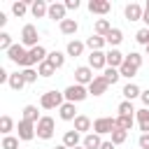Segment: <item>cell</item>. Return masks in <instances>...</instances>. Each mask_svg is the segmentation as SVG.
Returning a JSON list of instances; mask_svg holds the SVG:
<instances>
[{"instance_id":"cb8c5ba5","label":"cell","mask_w":149,"mask_h":149,"mask_svg":"<svg viewBox=\"0 0 149 149\" xmlns=\"http://www.w3.org/2000/svg\"><path fill=\"white\" fill-rule=\"evenodd\" d=\"M121 40H123V33H121L119 28H112V30L105 35V42H107L109 47H119V44H121Z\"/></svg>"},{"instance_id":"1f68e13d","label":"cell","mask_w":149,"mask_h":149,"mask_svg":"<svg viewBox=\"0 0 149 149\" xmlns=\"http://www.w3.org/2000/svg\"><path fill=\"white\" fill-rule=\"evenodd\" d=\"M135 107H133V102L130 100H121L119 102V116H135Z\"/></svg>"},{"instance_id":"30bf717a","label":"cell","mask_w":149,"mask_h":149,"mask_svg":"<svg viewBox=\"0 0 149 149\" xmlns=\"http://www.w3.org/2000/svg\"><path fill=\"white\" fill-rule=\"evenodd\" d=\"M88 68L91 70H105L107 68V54L105 51H91L88 54Z\"/></svg>"},{"instance_id":"8fae6325","label":"cell","mask_w":149,"mask_h":149,"mask_svg":"<svg viewBox=\"0 0 149 149\" xmlns=\"http://www.w3.org/2000/svg\"><path fill=\"white\" fill-rule=\"evenodd\" d=\"M107 88H109V84L105 81V77H102V74H98V77L88 84V95H102Z\"/></svg>"},{"instance_id":"ab89813d","label":"cell","mask_w":149,"mask_h":149,"mask_svg":"<svg viewBox=\"0 0 149 149\" xmlns=\"http://www.w3.org/2000/svg\"><path fill=\"white\" fill-rule=\"evenodd\" d=\"M2 149H19V137L5 135V137H2Z\"/></svg>"},{"instance_id":"5bb4252c","label":"cell","mask_w":149,"mask_h":149,"mask_svg":"<svg viewBox=\"0 0 149 149\" xmlns=\"http://www.w3.org/2000/svg\"><path fill=\"white\" fill-rule=\"evenodd\" d=\"M123 14H126V19H128V21H142V16H144V9H142L137 2H130V5H126Z\"/></svg>"},{"instance_id":"603a6c76","label":"cell","mask_w":149,"mask_h":149,"mask_svg":"<svg viewBox=\"0 0 149 149\" xmlns=\"http://www.w3.org/2000/svg\"><path fill=\"white\" fill-rule=\"evenodd\" d=\"M121 93H123V98H126V100H130V102H133L135 98H140V95H142L140 86H137V84H133V81H130V84H126Z\"/></svg>"},{"instance_id":"f6af8a7d","label":"cell","mask_w":149,"mask_h":149,"mask_svg":"<svg viewBox=\"0 0 149 149\" xmlns=\"http://www.w3.org/2000/svg\"><path fill=\"white\" fill-rule=\"evenodd\" d=\"M65 9H79V0H65Z\"/></svg>"},{"instance_id":"9c48e42d","label":"cell","mask_w":149,"mask_h":149,"mask_svg":"<svg viewBox=\"0 0 149 149\" xmlns=\"http://www.w3.org/2000/svg\"><path fill=\"white\" fill-rule=\"evenodd\" d=\"M93 79H95V77H93V70H91L88 65H79V68L74 70V84L88 86V84H91Z\"/></svg>"},{"instance_id":"ba28073f","label":"cell","mask_w":149,"mask_h":149,"mask_svg":"<svg viewBox=\"0 0 149 149\" xmlns=\"http://www.w3.org/2000/svg\"><path fill=\"white\" fill-rule=\"evenodd\" d=\"M47 49L42 47V44H37V47H33V49H28V68H33L35 63L40 65V63H44L47 61Z\"/></svg>"},{"instance_id":"f35d334b","label":"cell","mask_w":149,"mask_h":149,"mask_svg":"<svg viewBox=\"0 0 149 149\" xmlns=\"http://www.w3.org/2000/svg\"><path fill=\"white\" fill-rule=\"evenodd\" d=\"M12 47H14L12 35H9V33H0V49H2V51H9Z\"/></svg>"},{"instance_id":"ac0fdd59","label":"cell","mask_w":149,"mask_h":149,"mask_svg":"<svg viewBox=\"0 0 149 149\" xmlns=\"http://www.w3.org/2000/svg\"><path fill=\"white\" fill-rule=\"evenodd\" d=\"M91 128H93V121H91L86 114H79V116L74 119V130H77V133H86V135H88Z\"/></svg>"},{"instance_id":"52a82bcc","label":"cell","mask_w":149,"mask_h":149,"mask_svg":"<svg viewBox=\"0 0 149 149\" xmlns=\"http://www.w3.org/2000/svg\"><path fill=\"white\" fill-rule=\"evenodd\" d=\"M16 130H19V140H23V142H30V140L37 135L35 123H30V121H26V119H21V121H19Z\"/></svg>"},{"instance_id":"6da1fadb","label":"cell","mask_w":149,"mask_h":149,"mask_svg":"<svg viewBox=\"0 0 149 149\" xmlns=\"http://www.w3.org/2000/svg\"><path fill=\"white\" fill-rule=\"evenodd\" d=\"M63 102H65V95H63L61 91H47V93H42V98H40V107H42V109H58Z\"/></svg>"},{"instance_id":"74e56055","label":"cell","mask_w":149,"mask_h":149,"mask_svg":"<svg viewBox=\"0 0 149 149\" xmlns=\"http://www.w3.org/2000/svg\"><path fill=\"white\" fill-rule=\"evenodd\" d=\"M28 9H30L28 2H14V5H12V14H14V16H23Z\"/></svg>"},{"instance_id":"ffe728a7","label":"cell","mask_w":149,"mask_h":149,"mask_svg":"<svg viewBox=\"0 0 149 149\" xmlns=\"http://www.w3.org/2000/svg\"><path fill=\"white\" fill-rule=\"evenodd\" d=\"M81 147H84V149H100V147H102V140H100L98 133H88V135H84Z\"/></svg>"},{"instance_id":"277c9868","label":"cell","mask_w":149,"mask_h":149,"mask_svg":"<svg viewBox=\"0 0 149 149\" xmlns=\"http://www.w3.org/2000/svg\"><path fill=\"white\" fill-rule=\"evenodd\" d=\"M7 58L12 61V63H16V65H21L23 70L28 68V49L23 47V44H14L9 51H7Z\"/></svg>"},{"instance_id":"f5cc1de1","label":"cell","mask_w":149,"mask_h":149,"mask_svg":"<svg viewBox=\"0 0 149 149\" xmlns=\"http://www.w3.org/2000/svg\"><path fill=\"white\" fill-rule=\"evenodd\" d=\"M144 49H147V56H149V44H147V47H144Z\"/></svg>"},{"instance_id":"3957f363","label":"cell","mask_w":149,"mask_h":149,"mask_svg":"<svg viewBox=\"0 0 149 149\" xmlns=\"http://www.w3.org/2000/svg\"><path fill=\"white\" fill-rule=\"evenodd\" d=\"M35 128H37V137H40V140H51L54 133H56V121H54L51 116H42Z\"/></svg>"},{"instance_id":"d4e9b609","label":"cell","mask_w":149,"mask_h":149,"mask_svg":"<svg viewBox=\"0 0 149 149\" xmlns=\"http://www.w3.org/2000/svg\"><path fill=\"white\" fill-rule=\"evenodd\" d=\"M7 84H9V88H12V91H21V88L26 86V79H23V74H21V72H12Z\"/></svg>"},{"instance_id":"d6a6232c","label":"cell","mask_w":149,"mask_h":149,"mask_svg":"<svg viewBox=\"0 0 149 149\" xmlns=\"http://www.w3.org/2000/svg\"><path fill=\"white\" fill-rule=\"evenodd\" d=\"M109 135H112V144H123V142H126V137H128V130H123V128H119V126H116Z\"/></svg>"},{"instance_id":"7402d4cb","label":"cell","mask_w":149,"mask_h":149,"mask_svg":"<svg viewBox=\"0 0 149 149\" xmlns=\"http://www.w3.org/2000/svg\"><path fill=\"white\" fill-rule=\"evenodd\" d=\"M135 119H137L140 130H142V133H149V109H147V107H144V109H137V112H135Z\"/></svg>"},{"instance_id":"5b68a950","label":"cell","mask_w":149,"mask_h":149,"mask_svg":"<svg viewBox=\"0 0 149 149\" xmlns=\"http://www.w3.org/2000/svg\"><path fill=\"white\" fill-rule=\"evenodd\" d=\"M114 128H116V119H112V116H100L93 121V133H98V135H107Z\"/></svg>"},{"instance_id":"8992f818","label":"cell","mask_w":149,"mask_h":149,"mask_svg":"<svg viewBox=\"0 0 149 149\" xmlns=\"http://www.w3.org/2000/svg\"><path fill=\"white\" fill-rule=\"evenodd\" d=\"M21 44L23 47H37V28L33 26V23H26L23 26V30H21Z\"/></svg>"},{"instance_id":"7c38bea8","label":"cell","mask_w":149,"mask_h":149,"mask_svg":"<svg viewBox=\"0 0 149 149\" xmlns=\"http://www.w3.org/2000/svg\"><path fill=\"white\" fill-rule=\"evenodd\" d=\"M58 116L63 119V121H74L79 114H77V107H74V102H63L61 107H58Z\"/></svg>"},{"instance_id":"f546056e","label":"cell","mask_w":149,"mask_h":149,"mask_svg":"<svg viewBox=\"0 0 149 149\" xmlns=\"http://www.w3.org/2000/svg\"><path fill=\"white\" fill-rule=\"evenodd\" d=\"M47 61H49V63L58 70V68H63V65H65V54H61V51H49Z\"/></svg>"},{"instance_id":"f1b7e54d","label":"cell","mask_w":149,"mask_h":149,"mask_svg":"<svg viewBox=\"0 0 149 149\" xmlns=\"http://www.w3.org/2000/svg\"><path fill=\"white\" fill-rule=\"evenodd\" d=\"M105 44H107V42H105V37H100V35H91V37L86 40V47H88L91 51H102Z\"/></svg>"},{"instance_id":"2e32d148","label":"cell","mask_w":149,"mask_h":149,"mask_svg":"<svg viewBox=\"0 0 149 149\" xmlns=\"http://www.w3.org/2000/svg\"><path fill=\"white\" fill-rule=\"evenodd\" d=\"M30 14H33L35 19L47 16V14H49V5H47L44 0H33V2H30Z\"/></svg>"},{"instance_id":"bcb514c9","label":"cell","mask_w":149,"mask_h":149,"mask_svg":"<svg viewBox=\"0 0 149 149\" xmlns=\"http://www.w3.org/2000/svg\"><path fill=\"white\" fill-rule=\"evenodd\" d=\"M140 100H142V105H144V107L149 109V88H147V91H142V95H140Z\"/></svg>"},{"instance_id":"b9f144b4","label":"cell","mask_w":149,"mask_h":149,"mask_svg":"<svg viewBox=\"0 0 149 149\" xmlns=\"http://www.w3.org/2000/svg\"><path fill=\"white\" fill-rule=\"evenodd\" d=\"M21 74H23V79H26V84H33V81H37V70H33V68H26V70H21Z\"/></svg>"},{"instance_id":"c3c4849f","label":"cell","mask_w":149,"mask_h":149,"mask_svg":"<svg viewBox=\"0 0 149 149\" xmlns=\"http://www.w3.org/2000/svg\"><path fill=\"white\" fill-rule=\"evenodd\" d=\"M100 149H116V144H112V140H107V142H102Z\"/></svg>"},{"instance_id":"db71d44e","label":"cell","mask_w":149,"mask_h":149,"mask_svg":"<svg viewBox=\"0 0 149 149\" xmlns=\"http://www.w3.org/2000/svg\"><path fill=\"white\" fill-rule=\"evenodd\" d=\"M74 149H84V147H81V144H79V147H74Z\"/></svg>"},{"instance_id":"7bdbcfd3","label":"cell","mask_w":149,"mask_h":149,"mask_svg":"<svg viewBox=\"0 0 149 149\" xmlns=\"http://www.w3.org/2000/svg\"><path fill=\"white\" fill-rule=\"evenodd\" d=\"M135 40H137L140 44H144V47H147V44H149V28H140V30H137V35H135Z\"/></svg>"},{"instance_id":"f907efd6","label":"cell","mask_w":149,"mask_h":149,"mask_svg":"<svg viewBox=\"0 0 149 149\" xmlns=\"http://www.w3.org/2000/svg\"><path fill=\"white\" fill-rule=\"evenodd\" d=\"M54 149H68V147H65V144H58V147H54Z\"/></svg>"},{"instance_id":"7a4b0ae2","label":"cell","mask_w":149,"mask_h":149,"mask_svg":"<svg viewBox=\"0 0 149 149\" xmlns=\"http://www.w3.org/2000/svg\"><path fill=\"white\" fill-rule=\"evenodd\" d=\"M65 95V102H81L88 98V86H81V84H72L63 91Z\"/></svg>"},{"instance_id":"816d5d0a","label":"cell","mask_w":149,"mask_h":149,"mask_svg":"<svg viewBox=\"0 0 149 149\" xmlns=\"http://www.w3.org/2000/svg\"><path fill=\"white\" fill-rule=\"evenodd\" d=\"M144 9H147V12H149V0H147V7H144Z\"/></svg>"},{"instance_id":"d6986e66","label":"cell","mask_w":149,"mask_h":149,"mask_svg":"<svg viewBox=\"0 0 149 149\" xmlns=\"http://www.w3.org/2000/svg\"><path fill=\"white\" fill-rule=\"evenodd\" d=\"M79 142H81V133H77V130H65V135H63V144H65L68 149L79 147Z\"/></svg>"},{"instance_id":"9a60e30c","label":"cell","mask_w":149,"mask_h":149,"mask_svg":"<svg viewBox=\"0 0 149 149\" xmlns=\"http://www.w3.org/2000/svg\"><path fill=\"white\" fill-rule=\"evenodd\" d=\"M123 61H126V56H123L119 49H109V51H107V68H116V70H119V68L123 65Z\"/></svg>"},{"instance_id":"4fadbf2b","label":"cell","mask_w":149,"mask_h":149,"mask_svg":"<svg viewBox=\"0 0 149 149\" xmlns=\"http://www.w3.org/2000/svg\"><path fill=\"white\" fill-rule=\"evenodd\" d=\"M65 12H68V9H65V5H63V2H51V5H49V14H47V16L61 23V21H65Z\"/></svg>"},{"instance_id":"44dd1931","label":"cell","mask_w":149,"mask_h":149,"mask_svg":"<svg viewBox=\"0 0 149 149\" xmlns=\"http://www.w3.org/2000/svg\"><path fill=\"white\" fill-rule=\"evenodd\" d=\"M84 42H79V40H70L68 42V47H65V54L68 56H72V58H77V56H81L84 54Z\"/></svg>"},{"instance_id":"60d3db41","label":"cell","mask_w":149,"mask_h":149,"mask_svg":"<svg viewBox=\"0 0 149 149\" xmlns=\"http://www.w3.org/2000/svg\"><path fill=\"white\" fill-rule=\"evenodd\" d=\"M126 61H128V63H130V65H135V68H137V70H140V68H142V54H137V51H130V54H128V56H126Z\"/></svg>"},{"instance_id":"8d00e7d4","label":"cell","mask_w":149,"mask_h":149,"mask_svg":"<svg viewBox=\"0 0 149 149\" xmlns=\"http://www.w3.org/2000/svg\"><path fill=\"white\" fill-rule=\"evenodd\" d=\"M133 123H135V116H116V126L123 130H130Z\"/></svg>"},{"instance_id":"681fc988","label":"cell","mask_w":149,"mask_h":149,"mask_svg":"<svg viewBox=\"0 0 149 149\" xmlns=\"http://www.w3.org/2000/svg\"><path fill=\"white\" fill-rule=\"evenodd\" d=\"M142 21H144V23H147V28H149V12H147V9H144V16H142Z\"/></svg>"},{"instance_id":"83f0119b","label":"cell","mask_w":149,"mask_h":149,"mask_svg":"<svg viewBox=\"0 0 149 149\" xmlns=\"http://www.w3.org/2000/svg\"><path fill=\"white\" fill-rule=\"evenodd\" d=\"M109 30H112V26H109V21H107V19H98V21H95V26H93V35H100V37H105Z\"/></svg>"},{"instance_id":"7dc6e473","label":"cell","mask_w":149,"mask_h":149,"mask_svg":"<svg viewBox=\"0 0 149 149\" xmlns=\"http://www.w3.org/2000/svg\"><path fill=\"white\" fill-rule=\"evenodd\" d=\"M2 81H9V72L5 70V68H0V84Z\"/></svg>"},{"instance_id":"836d02e7","label":"cell","mask_w":149,"mask_h":149,"mask_svg":"<svg viewBox=\"0 0 149 149\" xmlns=\"http://www.w3.org/2000/svg\"><path fill=\"white\" fill-rule=\"evenodd\" d=\"M119 74H121V77H126V79H130V77H135V74H137V68H135V65H130L128 61H123V65L119 68Z\"/></svg>"},{"instance_id":"e575fe53","label":"cell","mask_w":149,"mask_h":149,"mask_svg":"<svg viewBox=\"0 0 149 149\" xmlns=\"http://www.w3.org/2000/svg\"><path fill=\"white\" fill-rule=\"evenodd\" d=\"M12 130H14V121H12V116H7V114L0 116V133H2V135H9Z\"/></svg>"},{"instance_id":"4316f807","label":"cell","mask_w":149,"mask_h":149,"mask_svg":"<svg viewBox=\"0 0 149 149\" xmlns=\"http://www.w3.org/2000/svg\"><path fill=\"white\" fill-rule=\"evenodd\" d=\"M79 30V23L74 21V19H65V21H61V33L63 35H74Z\"/></svg>"},{"instance_id":"4dcf8cb0","label":"cell","mask_w":149,"mask_h":149,"mask_svg":"<svg viewBox=\"0 0 149 149\" xmlns=\"http://www.w3.org/2000/svg\"><path fill=\"white\" fill-rule=\"evenodd\" d=\"M102 77H105V81H107L109 86H114V84H116V81L121 79V74H119V70H116V68H105Z\"/></svg>"},{"instance_id":"484cf974","label":"cell","mask_w":149,"mask_h":149,"mask_svg":"<svg viewBox=\"0 0 149 149\" xmlns=\"http://www.w3.org/2000/svg\"><path fill=\"white\" fill-rule=\"evenodd\" d=\"M23 119L37 126V121H40L42 116H40V112H37V107H35V105H26V107H23Z\"/></svg>"},{"instance_id":"d590c367","label":"cell","mask_w":149,"mask_h":149,"mask_svg":"<svg viewBox=\"0 0 149 149\" xmlns=\"http://www.w3.org/2000/svg\"><path fill=\"white\" fill-rule=\"evenodd\" d=\"M54 72H56V68H54L49 61H44V63L37 65V74H40V77H51Z\"/></svg>"},{"instance_id":"ee69618b","label":"cell","mask_w":149,"mask_h":149,"mask_svg":"<svg viewBox=\"0 0 149 149\" xmlns=\"http://www.w3.org/2000/svg\"><path fill=\"white\" fill-rule=\"evenodd\" d=\"M137 144H140V149H149V133H142L140 140H137Z\"/></svg>"},{"instance_id":"e0dca14e","label":"cell","mask_w":149,"mask_h":149,"mask_svg":"<svg viewBox=\"0 0 149 149\" xmlns=\"http://www.w3.org/2000/svg\"><path fill=\"white\" fill-rule=\"evenodd\" d=\"M109 9H112V5L107 0H91L88 2V12L91 14H107Z\"/></svg>"}]
</instances>
